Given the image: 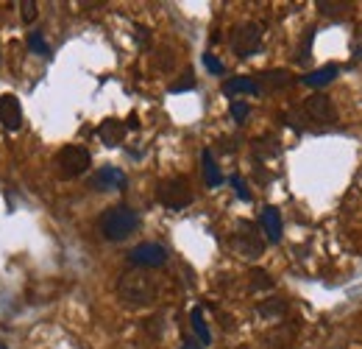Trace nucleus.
Masks as SVG:
<instances>
[{"instance_id": "obj_1", "label": "nucleus", "mask_w": 362, "mask_h": 349, "mask_svg": "<svg viewBox=\"0 0 362 349\" xmlns=\"http://www.w3.org/2000/svg\"><path fill=\"white\" fill-rule=\"evenodd\" d=\"M117 293L123 296V302L129 305H154L156 296H159V288L156 282L151 280V274H143V271H129L117 280Z\"/></svg>"}, {"instance_id": "obj_2", "label": "nucleus", "mask_w": 362, "mask_h": 349, "mask_svg": "<svg viewBox=\"0 0 362 349\" xmlns=\"http://www.w3.org/2000/svg\"><path fill=\"white\" fill-rule=\"evenodd\" d=\"M137 226H140V218L129 207H111L100 218V232H103V238H109V241H126Z\"/></svg>"}, {"instance_id": "obj_3", "label": "nucleus", "mask_w": 362, "mask_h": 349, "mask_svg": "<svg viewBox=\"0 0 362 349\" xmlns=\"http://www.w3.org/2000/svg\"><path fill=\"white\" fill-rule=\"evenodd\" d=\"M228 244H231V249H234L237 255H243V257H260V255L265 252V241L260 238V232H257L254 223H248V221L239 223L237 235H231Z\"/></svg>"}, {"instance_id": "obj_4", "label": "nucleus", "mask_w": 362, "mask_h": 349, "mask_svg": "<svg viewBox=\"0 0 362 349\" xmlns=\"http://www.w3.org/2000/svg\"><path fill=\"white\" fill-rule=\"evenodd\" d=\"M156 198L168 210H184L192 201V190H190V185L184 179H170V182H162L156 187Z\"/></svg>"}, {"instance_id": "obj_5", "label": "nucleus", "mask_w": 362, "mask_h": 349, "mask_svg": "<svg viewBox=\"0 0 362 349\" xmlns=\"http://www.w3.org/2000/svg\"><path fill=\"white\" fill-rule=\"evenodd\" d=\"M262 45V28L257 23H246V26H237L231 34V48L237 56H251L257 53Z\"/></svg>"}, {"instance_id": "obj_6", "label": "nucleus", "mask_w": 362, "mask_h": 349, "mask_svg": "<svg viewBox=\"0 0 362 349\" xmlns=\"http://www.w3.org/2000/svg\"><path fill=\"white\" fill-rule=\"evenodd\" d=\"M89 162H92V157H89V151L81 148V146H64V148L59 151V168H62L67 176L84 173V171L89 168Z\"/></svg>"}, {"instance_id": "obj_7", "label": "nucleus", "mask_w": 362, "mask_h": 349, "mask_svg": "<svg viewBox=\"0 0 362 349\" xmlns=\"http://www.w3.org/2000/svg\"><path fill=\"white\" fill-rule=\"evenodd\" d=\"M129 260L134 266H143V269H159V266L168 263V252L159 244H140L129 252Z\"/></svg>"}, {"instance_id": "obj_8", "label": "nucleus", "mask_w": 362, "mask_h": 349, "mask_svg": "<svg viewBox=\"0 0 362 349\" xmlns=\"http://www.w3.org/2000/svg\"><path fill=\"white\" fill-rule=\"evenodd\" d=\"M0 124H3L6 129L17 132L20 124H23V106L15 95H3L0 98Z\"/></svg>"}, {"instance_id": "obj_9", "label": "nucleus", "mask_w": 362, "mask_h": 349, "mask_svg": "<svg viewBox=\"0 0 362 349\" xmlns=\"http://www.w3.org/2000/svg\"><path fill=\"white\" fill-rule=\"evenodd\" d=\"M304 109H307L309 118L318 121V124L334 121V106H332V101H329L326 95H309L307 103H304Z\"/></svg>"}, {"instance_id": "obj_10", "label": "nucleus", "mask_w": 362, "mask_h": 349, "mask_svg": "<svg viewBox=\"0 0 362 349\" xmlns=\"http://www.w3.org/2000/svg\"><path fill=\"white\" fill-rule=\"evenodd\" d=\"M89 185L95 190H120V187H126V173L123 171H117V168H100Z\"/></svg>"}, {"instance_id": "obj_11", "label": "nucleus", "mask_w": 362, "mask_h": 349, "mask_svg": "<svg viewBox=\"0 0 362 349\" xmlns=\"http://www.w3.org/2000/svg\"><path fill=\"white\" fill-rule=\"evenodd\" d=\"M123 135H126V126L120 124L117 118H106V121L98 126V140H100L103 146H109V148L120 146V140H123Z\"/></svg>"}, {"instance_id": "obj_12", "label": "nucleus", "mask_w": 362, "mask_h": 349, "mask_svg": "<svg viewBox=\"0 0 362 349\" xmlns=\"http://www.w3.org/2000/svg\"><path fill=\"white\" fill-rule=\"evenodd\" d=\"M262 229H265L268 241H273V244L282 241V215H279L276 207H265L262 210Z\"/></svg>"}, {"instance_id": "obj_13", "label": "nucleus", "mask_w": 362, "mask_h": 349, "mask_svg": "<svg viewBox=\"0 0 362 349\" xmlns=\"http://www.w3.org/2000/svg\"><path fill=\"white\" fill-rule=\"evenodd\" d=\"M223 92L226 95H239V92H248V95H257L260 92V84L254 81V78H228L226 84H223Z\"/></svg>"}, {"instance_id": "obj_14", "label": "nucleus", "mask_w": 362, "mask_h": 349, "mask_svg": "<svg viewBox=\"0 0 362 349\" xmlns=\"http://www.w3.org/2000/svg\"><path fill=\"white\" fill-rule=\"evenodd\" d=\"M337 73H340V67H337V65H323L320 70H315V73L304 76V84H307V87H323V84L334 81V76H337Z\"/></svg>"}, {"instance_id": "obj_15", "label": "nucleus", "mask_w": 362, "mask_h": 349, "mask_svg": "<svg viewBox=\"0 0 362 349\" xmlns=\"http://www.w3.org/2000/svg\"><path fill=\"white\" fill-rule=\"evenodd\" d=\"M203 179H206L209 187H217V185L223 182V176H220V171H217V162L212 160V151H209V148L203 151Z\"/></svg>"}, {"instance_id": "obj_16", "label": "nucleus", "mask_w": 362, "mask_h": 349, "mask_svg": "<svg viewBox=\"0 0 362 349\" xmlns=\"http://www.w3.org/2000/svg\"><path fill=\"white\" fill-rule=\"evenodd\" d=\"M284 310H287V302L279 299V296H273V299H268L257 307V313L265 316V318H279V316H284Z\"/></svg>"}, {"instance_id": "obj_17", "label": "nucleus", "mask_w": 362, "mask_h": 349, "mask_svg": "<svg viewBox=\"0 0 362 349\" xmlns=\"http://www.w3.org/2000/svg\"><path fill=\"white\" fill-rule=\"evenodd\" d=\"M192 327H195V332H198V338H201V343H203V346H206V343H212V332H209V327H206V321H203L201 307H195V310H192Z\"/></svg>"}, {"instance_id": "obj_18", "label": "nucleus", "mask_w": 362, "mask_h": 349, "mask_svg": "<svg viewBox=\"0 0 362 349\" xmlns=\"http://www.w3.org/2000/svg\"><path fill=\"white\" fill-rule=\"evenodd\" d=\"M28 48H31L34 53H39V56H51V48H48V42L42 40V34H31V37H28Z\"/></svg>"}, {"instance_id": "obj_19", "label": "nucleus", "mask_w": 362, "mask_h": 349, "mask_svg": "<svg viewBox=\"0 0 362 349\" xmlns=\"http://www.w3.org/2000/svg\"><path fill=\"white\" fill-rule=\"evenodd\" d=\"M262 81H265V87H279V84H287L290 76H287L284 70H271V73L262 76Z\"/></svg>"}, {"instance_id": "obj_20", "label": "nucleus", "mask_w": 362, "mask_h": 349, "mask_svg": "<svg viewBox=\"0 0 362 349\" xmlns=\"http://www.w3.org/2000/svg\"><path fill=\"white\" fill-rule=\"evenodd\" d=\"M248 112H251V106L243 103V101H234V103H231V118H234L237 124H243V121L248 118Z\"/></svg>"}, {"instance_id": "obj_21", "label": "nucleus", "mask_w": 362, "mask_h": 349, "mask_svg": "<svg viewBox=\"0 0 362 349\" xmlns=\"http://www.w3.org/2000/svg\"><path fill=\"white\" fill-rule=\"evenodd\" d=\"M251 285H254V288H273V280L268 277V271L254 269V271H251Z\"/></svg>"}, {"instance_id": "obj_22", "label": "nucleus", "mask_w": 362, "mask_h": 349, "mask_svg": "<svg viewBox=\"0 0 362 349\" xmlns=\"http://www.w3.org/2000/svg\"><path fill=\"white\" fill-rule=\"evenodd\" d=\"M318 9H320L323 15H345V12H348V3H326V0H320Z\"/></svg>"}, {"instance_id": "obj_23", "label": "nucleus", "mask_w": 362, "mask_h": 349, "mask_svg": "<svg viewBox=\"0 0 362 349\" xmlns=\"http://www.w3.org/2000/svg\"><path fill=\"white\" fill-rule=\"evenodd\" d=\"M20 12H23V20H26V23H34V20H37V3H31V0H23Z\"/></svg>"}, {"instance_id": "obj_24", "label": "nucleus", "mask_w": 362, "mask_h": 349, "mask_svg": "<svg viewBox=\"0 0 362 349\" xmlns=\"http://www.w3.org/2000/svg\"><path fill=\"white\" fill-rule=\"evenodd\" d=\"M195 87V78H192V73H187L181 81H176V84H170V92H181V90H192Z\"/></svg>"}, {"instance_id": "obj_25", "label": "nucleus", "mask_w": 362, "mask_h": 349, "mask_svg": "<svg viewBox=\"0 0 362 349\" xmlns=\"http://www.w3.org/2000/svg\"><path fill=\"white\" fill-rule=\"evenodd\" d=\"M231 185H234V190H237V196H239V198H246V201L251 198V193H248V187L243 185V179H237V176H234V179H231Z\"/></svg>"}, {"instance_id": "obj_26", "label": "nucleus", "mask_w": 362, "mask_h": 349, "mask_svg": "<svg viewBox=\"0 0 362 349\" xmlns=\"http://www.w3.org/2000/svg\"><path fill=\"white\" fill-rule=\"evenodd\" d=\"M203 65H206L212 73H223V65H220V62H217L212 53H206V56H203Z\"/></svg>"}, {"instance_id": "obj_27", "label": "nucleus", "mask_w": 362, "mask_h": 349, "mask_svg": "<svg viewBox=\"0 0 362 349\" xmlns=\"http://www.w3.org/2000/svg\"><path fill=\"white\" fill-rule=\"evenodd\" d=\"M181 349H201V346H198V341H184Z\"/></svg>"}]
</instances>
